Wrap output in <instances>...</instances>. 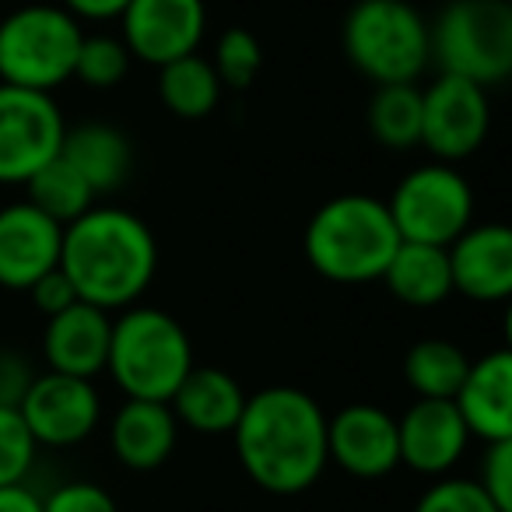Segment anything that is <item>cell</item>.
<instances>
[{
  "mask_svg": "<svg viewBox=\"0 0 512 512\" xmlns=\"http://www.w3.org/2000/svg\"><path fill=\"white\" fill-rule=\"evenodd\" d=\"M193 365L190 334L172 313L137 302L113 316L106 372L127 400L169 404Z\"/></svg>",
  "mask_w": 512,
  "mask_h": 512,
  "instance_id": "277c9868",
  "label": "cell"
},
{
  "mask_svg": "<svg viewBox=\"0 0 512 512\" xmlns=\"http://www.w3.org/2000/svg\"><path fill=\"white\" fill-rule=\"evenodd\" d=\"M43 512H120L116 498L95 481H64L43 495Z\"/></svg>",
  "mask_w": 512,
  "mask_h": 512,
  "instance_id": "1f68e13d",
  "label": "cell"
},
{
  "mask_svg": "<svg viewBox=\"0 0 512 512\" xmlns=\"http://www.w3.org/2000/svg\"><path fill=\"white\" fill-rule=\"evenodd\" d=\"M400 246V232L386 200L369 193L330 197L309 218L302 249L320 278L334 285H369L379 281Z\"/></svg>",
  "mask_w": 512,
  "mask_h": 512,
  "instance_id": "3957f363",
  "label": "cell"
},
{
  "mask_svg": "<svg viewBox=\"0 0 512 512\" xmlns=\"http://www.w3.org/2000/svg\"><path fill=\"white\" fill-rule=\"evenodd\" d=\"M207 60H211L221 85L232 88V92H246V88L260 78L264 46H260V39H256L249 29H225Z\"/></svg>",
  "mask_w": 512,
  "mask_h": 512,
  "instance_id": "83f0119b",
  "label": "cell"
},
{
  "mask_svg": "<svg viewBox=\"0 0 512 512\" xmlns=\"http://www.w3.org/2000/svg\"><path fill=\"white\" fill-rule=\"evenodd\" d=\"M232 442L246 477L271 495H302L330 467L327 414L299 386H267L246 397Z\"/></svg>",
  "mask_w": 512,
  "mask_h": 512,
  "instance_id": "6da1fadb",
  "label": "cell"
},
{
  "mask_svg": "<svg viewBox=\"0 0 512 512\" xmlns=\"http://www.w3.org/2000/svg\"><path fill=\"white\" fill-rule=\"evenodd\" d=\"M470 358L446 337H425L404 358V379L418 397L453 400L467 376Z\"/></svg>",
  "mask_w": 512,
  "mask_h": 512,
  "instance_id": "d4e9b609",
  "label": "cell"
},
{
  "mask_svg": "<svg viewBox=\"0 0 512 512\" xmlns=\"http://www.w3.org/2000/svg\"><path fill=\"white\" fill-rule=\"evenodd\" d=\"M36 456L39 446L25 428L18 407H0V488L29 481Z\"/></svg>",
  "mask_w": 512,
  "mask_h": 512,
  "instance_id": "f1b7e54d",
  "label": "cell"
},
{
  "mask_svg": "<svg viewBox=\"0 0 512 512\" xmlns=\"http://www.w3.org/2000/svg\"><path fill=\"white\" fill-rule=\"evenodd\" d=\"M36 379L29 358L18 355L15 348H0V407H18L29 390V383Z\"/></svg>",
  "mask_w": 512,
  "mask_h": 512,
  "instance_id": "836d02e7",
  "label": "cell"
},
{
  "mask_svg": "<svg viewBox=\"0 0 512 512\" xmlns=\"http://www.w3.org/2000/svg\"><path fill=\"white\" fill-rule=\"evenodd\" d=\"M470 439L502 442L512 439V355L509 348L488 351L467 365L460 390L453 393Z\"/></svg>",
  "mask_w": 512,
  "mask_h": 512,
  "instance_id": "ac0fdd59",
  "label": "cell"
},
{
  "mask_svg": "<svg viewBox=\"0 0 512 512\" xmlns=\"http://www.w3.org/2000/svg\"><path fill=\"white\" fill-rule=\"evenodd\" d=\"M60 155L81 172V179L92 186L95 197H106V193L120 190L130 176V165H134V151H130L127 134L109 127V123H78V127H67Z\"/></svg>",
  "mask_w": 512,
  "mask_h": 512,
  "instance_id": "44dd1931",
  "label": "cell"
},
{
  "mask_svg": "<svg viewBox=\"0 0 512 512\" xmlns=\"http://www.w3.org/2000/svg\"><path fill=\"white\" fill-rule=\"evenodd\" d=\"M81 39L85 29L67 8L22 4L0 18V81L53 95L74 78Z\"/></svg>",
  "mask_w": 512,
  "mask_h": 512,
  "instance_id": "8992f818",
  "label": "cell"
},
{
  "mask_svg": "<svg viewBox=\"0 0 512 512\" xmlns=\"http://www.w3.org/2000/svg\"><path fill=\"white\" fill-rule=\"evenodd\" d=\"M25 200H29L32 207H39L43 214H50L57 225H71L88 207H95L99 197H95L92 186L81 179V172L74 169L64 155H57L25 183Z\"/></svg>",
  "mask_w": 512,
  "mask_h": 512,
  "instance_id": "484cf974",
  "label": "cell"
},
{
  "mask_svg": "<svg viewBox=\"0 0 512 512\" xmlns=\"http://www.w3.org/2000/svg\"><path fill=\"white\" fill-rule=\"evenodd\" d=\"M341 46L372 85H418L432 67L428 18L411 0H355L344 15Z\"/></svg>",
  "mask_w": 512,
  "mask_h": 512,
  "instance_id": "5b68a950",
  "label": "cell"
},
{
  "mask_svg": "<svg viewBox=\"0 0 512 512\" xmlns=\"http://www.w3.org/2000/svg\"><path fill=\"white\" fill-rule=\"evenodd\" d=\"M400 463L421 477H446L456 470L470 446V432L463 425L453 400L418 397L397 418Z\"/></svg>",
  "mask_w": 512,
  "mask_h": 512,
  "instance_id": "9a60e30c",
  "label": "cell"
},
{
  "mask_svg": "<svg viewBox=\"0 0 512 512\" xmlns=\"http://www.w3.org/2000/svg\"><path fill=\"white\" fill-rule=\"evenodd\" d=\"M25 295H29L32 306H36L46 320H50V316H57V313H64L67 306H74V302H78V292H74V285L67 281V274L60 271V267H53L50 274H43V278H39Z\"/></svg>",
  "mask_w": 512,
  "mask_h": 512,
  "instance_id": "d6a6232c",
  "label": "cell"
},
{
  "mask_svg": "<svg viewBox=\"0 0 512 512\" xmlns=\"http://www.w3.org/2000/svg\"><path fill=\"white\" fill-rule=\"evenodd\" d=\"M502 512H512V439L484 442L481 470L474 477Z\"/></svg>",
  "mask_w": 512,
  "mask_h": 512,
  "instance_id": "4dcf8cb0",
  "label": "cell"
},
{
  "mask_svg": "<svg viewBox=\"0 0 512 512\" xmlns=\"http://www.w3.org/2000/svg\"><path fill=\"white\" fill-rule=\"evenodd\" d=\"M246 397L249 393L239 386V379H232V372L218 365H193L176 386L169 407L179 428H190L197 435H232Z\"/></svg>",
  "mask_w": 512,
  "mask_h": 512,
  "instance_id": "d6986e66",
  "label": "cell"
},
{
  "mask_svg": "<svg viewBox=\"0 0 512 512\" xmlns=\"http://www.w3.org/2000/svg\"><path fill=\"white\" fill-rule=\"evenodd\" d=\"M179 421L162 400H123L109 418V449L127 470H155L176 453Z\"/></svg>",
  "mask_w": 512,
  "mask_h": 512,
  "instance_id": "ffe728a7",
  "label": "cell"
},
{
  "mask_svg": "<svg viewBox=\"0 0 512 512\" xmlns=\"http://www.w3.org/2000/svg\"><path fill=\"white\" fill-rule=\"evenodd\" d=\"M25 428L39 449H71L81 446L102 425V397L95 379L60 376V372H36L18 404Z\"/></svg>",
  "mask_w": 512,
  "mask_h": 512,
  "instance_id": "8fae6325",
  "label": "cell"
},
{
  "mask_svg": "<svg viewBox=\"0 0 512 512\" xmlns=\"http://www.w3.org/2000/svg\"><path fill=\"white\" fill-rule=\"evenodd\" d=\"M67 134L64 109L50 92H32L0 81V186H25Z\"/></svg>",
  "mask_w": 512,
  "mask_h": 512,
  "instance_id": "9c48e42d",
  "label": "cell"
},
{
  "mask_svg": "<svg viewBox=\"0 0 512 512\" xmlns=\"http://www.w3.org/2000/svg\"><path fill=\"white\" fill-rule=\"evenodd\" d=\"M221 78L204 53H186L158 67V99L179 120H207L221 102Z\"/></svg>",
  "mask_w": 512,
  "mask_h": 512,
  "instance_id": "603a6c76",
  "label": "cell"
},
{
  "mask_svg": "<svg viewBox=\"0 0 512 512\" xmlns=\"http://www.w3.org/2000/svg\"><path fill=\"white\" fill-rule=\"evenodd\" d=\"M327 456L358 481H379L400 467L397 418L376 404H348L327 418Z\"/></svg>",
  "mask_w": 512,
  "mask_h": 512,
  "instance_id": "4fadbf2b",
  "label": "cell"
},
{
  "mask_svg": "<svg viewBox=\"0 0 512 512\" xmlns=\"http://www.w3.org/2000/svg\"><path fill=\"white\" fill-rule=\"evenodd\" d=\"M64 225L29 200L0 207V288L29 292L43 274L60 267Z\"/></svg>",
  "mask_w": 512,
  "mask_h": 512,
  "instance_id": "5bb4252c",
  "label": "cell"
},
{
  "mask_svg": "<svg viewBox=\"0 0 512 512\" xmlns=\"http://www.w3.org/2000/svg\"><path fill=\"white\" fill-rule=\"evenodd\" d=\"M0 512H43V495H36L29 484H8L0 488Z\"/></svg>",
  "mask_w": 512,
  "mask_h": 512,
  "instance_id": "d590c367",
  "label": "cell"
},
{
  "mask_svg": "<svg viewBox=\"0 0 512 512\" xmlns=\"http://www.w3.org/2000/svg\"><path fill=\"white\" fill-rule=\"evenodd\" d=\"M60 271L81 302L120 313L144 299L158 271V242L148 221L127 207L95 204L64 225Z\"/></svg>",
  "mask_w": 512,
  "mask_h": 512,
  "instance_id": "7a4b0ae2",
  "label": "cell"
},
{
  "mask_svg": "<svg viewBox=\"0 0 512 512\" xmlns=\"http://www.w3.org/2000/svg\"><path fill=\"white\" fill-rule=\"evenodd\" d=\"M120 39L130 57L165 67L186 53H200L207 36L204 0H130L120 18Z\"/></svg>",
  "mask_w": 512,
  "mask_h": 512,
  "instance_id": "7c38bea8",
  "label": "cell"
},
{
  "mask_svg": "<svg viewBox=\"0 0 512 512\" xmlns=\"http://www.w3.org/2000/svg\"><path fill=\"white\" fill-rule=\"evenodd\" d=\"M127 4L130 0H60V8L71 11L78 22H116Z\"/></svg>",
  "mask_w": 512,
  "mask_h": 512,
  "instance_id": "e575fe53",
  "label": "cell"
},
{
  "mask_svg": "<svg viewBox=\"0 0 512 512\" xmlns=\"http://www.w3.org/2000/svg\"><path fill=\"white\" fill-rule=\"evenodd\" d=\"M109 334H113V313L78 299L64 313L46 320L43 330L46 369L78 379L102 376L109 358Z\"/></svg>",
  "mask_w": 512,
  "mask_h": 512,
  "instance_id": "e0dca14e",
  "label": "cell"
},
{
  "mask_svg": "<svg viewBox=\"0 0 512 512\" xmlns=\"http://www.w3.org/2000/svg\"><path fill=\"white\" fill-rule=\"evenodd\" d=\"M130 50L123 46L120 36H85L78 46V60H74V78L85 88H95V92H106V88H116L123 78L130 74Z\"/></svg>",
  "mask_w": 512,
  "mask_h": 512,
  "instance_id": "4316f807",
  "label": "cell"
},
{
  "mask_svg": "<svg viewBox=\"0 0 512 512\" xmlns=\"http://www.w3.org/2000/svg\"><path fill=\"white\" fill-rule=\"evenodd\" d=\"M491 130L488 88L474 85L456 74H435L432 85L421 88V144L435 155V162H463Z\"/></svg>",
  "mask_w": 512,
  "mask_h": 512,
  "instance_id": "30bf717a",
  "label": "cell"
},
{
  "mask_svg": "<svg viewBox=\"0 0 512 512\" xmlns=\"http://www.w3.org/2000/svg\"><path fill=\"white\" fill-rule=\"evenodd\" d=\"M390 218L404 242L449 246L474 225V190L449 162H425L393 186Z\"/></svg>",
  "mask_w": 512,
  "mask_h": 512,
  "instance_id": "ba28073f",
  "label": "cell"
},
{
  "mask_svg": "<svg viewBox=\"0 0 512 512\" xmlns=\"http://www.w3.org/2000/svg\"><path fill=\"white\" fill-rule=\"evenodd\" d=\"M453 292L470 302H505L512 295V232L502 221H481L446 246Z\"/></svg>",
  "mask_w": 512,
  "mask_h": 512,
  "instance_id": "2e32d148",
  "label": "cell"
},
{
  "mask_svg": "<svg viewBox=\"0 0 512 512\" xmlns=\"http://www.w3.org/2000/svg\"><path fill=\"white\" fill-rule=\"evenodd\" d=\"M414 512H502V509L484 495V488L474 477L446 474V477H435L421 491V498L414 502Z\"/></svg>",
  "mask_w": 512,
  "mask_h": 512,
  "instance_id": "f546056e",
  "label": "cell"
},
{
  "mask_svg": "<svg viewBox=\"0 0 512 512\" xmlns=\"http://www.w3.org/2000/svg\"><path fill=\"white\" fill-rule=\"evenodd\" d=\"M369 130L386 151H411L421 144V88L376 85L369 99Z\"/></svg>",
  "mask_w": 512,
  "mask_h": 512,
  "instance_id": "cb8c5ba5",
  "label": "cell"
},
{
  "mask_svg": "<svg viewBox=\"0 0 512 512\" xmlns=\"http://www.w3.org/2000/svg\"><path fill=\"white\" fill-rule=\"evenodd\" d=\"M432 64L481 88L502 85L512 74L509 0H449L428 25Z\"/></svg>",
  "mask_w": 512,
  "mask_h": 512,
  "instance_id": "52a82bcc",
  "label": "cell"
},
{
  "mask_svg": "<svg viewBox=\"0 0 512 512\" xmlns=\"http://www.w3.org/2000/svg\"><path fill=\"white\" fill-rule=\"evenodd\" d=\"M386 292L411 309H432L453 295V274H449L446 246L428 242H404L390 256L383 278Z\"/></svg>",
  "mask_w": 512,
  "mask_h": 512,
  "instance_id": "7402d4cb",
  "label": "cell"
}]
</instances>
